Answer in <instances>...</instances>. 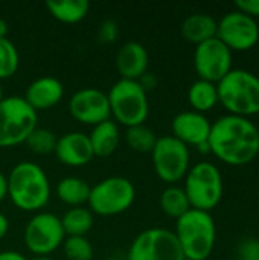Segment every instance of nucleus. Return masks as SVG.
<instances>
[{"label": "nucleus", "instance_id": "1", "mask_svg": "<svg viewBox=\"0 0 259 260\" xmlns=\"http://www.w3.org/2000/svg\"><path fill=\"white\" fill-rule=\"evenodd\" d=\"M209 152L229 166H246L259 154V128L247 117H218L208 139Z\"/></svg>", "mask_w": 259, "mask_h": 260}, {"label": "nucleus", "instance_id": "2", "mask_svg": "<svg viewBox=\"0 0 259 260\" xmlns=\"http://www.w3.org/2000/svg\"><path fill=\"white\" fill-rule=\"evenodd\" d=\"M8 180V198L12 204L29 213H38L50 198V183L44 169L34 161L17 163Z\"/></svg>", "mask_w": 259, "mask_h": 260}, {"label": "nucleus", "instance_id": "3", "mask_svg": "<svg viewBox=\"0 0 259 260\" xmlns=\"http://www.w3.org/2000/svg\"><path fill=\"white\" fill-rule=\"evenodd\" d=\"M174 235L188 260H208L215 248L217 225L209 212L191 209L176 221Z\"/></svg>", "mask_w": 259, "mask_h": 260}, {"label": "nucleus", "instance_id": "4", "mask_svg": "<svg viewBox=\"0 0 259 260\" xmlns=\"http://www.w3.org/2000/svg\"><path fill=\"white\" fill-rule=\"evenodd\" d=\"M218 104L227 114L247 117L259 114V76L244 69H232L218 84Z\"/></svg>", "mask_w": 259, "mask_h": 260}, {"label": "nucleus", "instance_id": "5", "mask_svg": "<svg viewBox=\"0 0 259 260\" xmlns=\"http://www.w3.org/2000/svg\"><path fill=\"white\" fill-rule=\"evenodd\" d=\"M110 113L118 125L125 128L145 123L150 114L148 93L137 81L119 79L107 93Z\"/></svg>", "mask_w": 259, "mask_h": 260}, {"label": "nucleus", "instance_id": "6", "mask_svg": "<svg viewBox=\"0 0 259 260\" xmlns=\"http://www.w3.org/2000/svg\"><path fill=\"white\" fill-rule=\"evenodd\" d=\"M183 190L191 209L212 212L221 201L224 184L220 169L211 161H200L189 168L185 175Z\"/></svg>", "mask_w": 259, "mask_h": 260}, {"label": "nucleus", "instance_id": "7", "mask_svg": "<svg viewBox=\"0 0 259 260\" xmlns=\"http://www.w3.org/2000/svg\"><path fill=\"white\" fill-rule=\"evenodd\" d=\"M38 126V113L23 96H6L0 102V148H14L26 142Z\"/></svg>", "mask_w": 259, "mask_h": 260}, {"label": "nucleus", "instance_id": "8", "mask_svg": "<svg viewBox=\"0 0 259 260\" xmlns=\"http://www.w3.org/2000/svg\"><path fill=\"white\" fill-rule=\"evenodd\" d=\"M134 184L125 177L113 175L92 186L87 206L93 215L116 216L127 212L134 204Z\"/></svg>", "mask_w": 259, "mask_h": 260}, {"label": "nucleus", "instance_id": "9", "mask_svg": "<svg viewBox=\"0 0 259 260\" xmlns=\"http://www.w3.org/2000/svg\"><path fill=\"white\" fill-rule=\"evenodd\" d=\"M151 160L156 175L169 186L183 180L191 168L189 148L171 134L157 137Z\"/></svg>", "mask_w": 259, "mask_h": 260}, {"label": "nucleus", "instance_id": "10", "mask_svg": "<svg viewBox=\"0 0 259 260\" xmlns=\"http://www.w3.org/2000/svg\"><path fill=\"white\" fill-rule=\"evenodd\" d=\"M66 239L61 219L50 212L35 213L26 224L23 241L26 250L34 256H50Z\"/></svg>", "mask_w": 259, "mask_h": 260}, {"label": "nucleus", "instance_id": "11", "mask_svg": "<svg viewBox=\"0 0 259 260\" xmlns=\"http://www.w3.org/2000/svg\"><path fill=\"white\" fill-rule=\"evenodd\" d=\"M127 260H185L174 232L153 227L140 232L128 248Z\"/></svg>", "mask_w": 259, "mask_h": 260}, {"label": "nucleus", "instance_id": "12", "mask_svg": "<svg viewBox=\"0 0 259 260\" xmlns=\"http://www.w3.org/2000/svg\"><path fill=\"white\" fill-rule=\"evenodd\" d=\"M217 38L232 52H247L258 44L259 26L255 18L235 9L218 21Z\"/></svg>", "mask_w": 259, "mask_h": 260}, {"label": "nucleus", "instance_id": "13", "mask_svg": "<svg viewBox=\"0 0 259 260\" xmlns=\"http://www.w3.org/2000/svg\"><path fill=\"white\" fill-rule=\"evenodd\" d=\"M194 69L198 79L218 84L232 70V50L217 37L195 46Z\"/></svg>", "mask_w": 259, "mask_h": 260}, {"label": "nucleus", "instance_id": "14", "mask_svg": "<svg viewBox=\"0 0 259 260\" xmlns=\"http://www.w3.org/2000/svg\"><path fill=\"white\" fill-rule=\"evenodd\" d=\"M67 108L70 116L82 125L96 126L111 119L107 93L93 87L75 91L69 99Z\"/></svg>", "mask_w": 259, "mask_h": 260}, {"label": "nucleus", "instance_id": "15", "mask_svg": "<svg viewBox=\"0 0 259 260\" xmlns=\"http://www.w3.org/2000/svg\"><path fill=\"white\" fill-rule=\"evenodd\" d=\"M212 122L202 113L188 110L179 113L171 122L172 137L180 140L183 145L200 148L202 145L208 143L211 134Z\"/></svg>", "mask_w": 259, "mask_h": 260}, {"label": "nucleus", "instance_id": "16", "mask_svg": "<svg viewBox=\"0 0 259 260\" xmlns=\"http://www.w3.org/2000/svg\"><path fill=\"white\" fill-rule=\"evenodd\" d=\"M53 154L60 163L69 168L85 166L95 158L89 134L79 131H70L58 137Z\"/></svg>", "mask_w": 259, "mask_h": 260}, {"label": "nucleus", "instance_id": "17", "mask_svg": "<svg viewBox=\"0 0 259 260\" xmlns=\"http://www.w3.org/2000/svg\"><path fill=\"white\" fill-rule=\"evenodd\" d=\"M114 62L121 79L137 81L143 73L148 72L150 55L142 43L127 41L119 47Z\"/></svg>", "mask_w": 259, "mask_h": 260}, {"label": "nucleus", "instance_id": "18", "mask_svg": "<svg viewBox=\"0 0 259 260\" xmlns=\"http://www.w3.org/2000/svg\"><path fill=\"white\" fill-rule=\"evenodd\" d=\"M63 96H64V85L58 78L41 76L34 79L27 85L23 98L38 113L60 104Z\"/></svg>", "mask_w": 259, "mask_h": 260}, {"label": "nucleus", "instance_id": "19", "mask_svg": "<svg viewBox=\"0 0 259 260\" xmlns=\"http://www.w3.org/2000/svg\"><path fill=\"white\" fill-rule=\"evenodd\" d=\"M217 26L218 21L212 15L205 12H197L188 15L182 21L180 34L188 43L198 46L217 37Z\"/></svg>", "mask_w": 259, "mask_h": 260}, {"label": "nucleus", "instance_id": "20", "mask_svg": "<svg viewBox=\"0 0 259 260\" xmlns=\"http://www.w3.org/2000/svg\"><path fill=\"white\" fill-rule=\"evenodd\" d=\"M89 139H90L95 157L107 158L116 152V149L121 143L119 125L113 119H108V120L93 126L92 133L89 134Z\"/></svg>", "mask_w": 259, "mask_h": 260}, {"label": "nucleus", "instance_id": "21", "mask_svg": "<svg viewBox=\"0 0 259 260\" xmlns=\"http://www.w3.org/2000/svg\"><path fill=\"white\" fill-rule=\"evenodd\" d=\"M90 189L92 186H89L85 180L79 177H66L56 183L55 193L58 200L69 207H82L89 203Z\"/></svg>", "mask_w": 259, "mask_h": 260}, {"label": "nucleus", "instance_id": "22", "mask_svg": "<svg viewBox=\"0 0 259 260\" xmlns=\"http://www.w3.org/2000/svg\"><path fill=\"white\" fill-rule=\"evenodd\" d=\"M46 9L55 20L66 24H75L85 18L90 3L87 0H47Z\"/></svg>", "mask_w": 259, "mask_h": 260}, {"label": "nucleus", "instance_id": "23", "mask_svg": "<svg viewBox=\"0 0 259 260\" xmlns=\"http://www.w3.org/2000/svg\"><path fill=\"white\" fill-rule=\"evenodd\" d=\"M188 102L192 111H197L202 114L211 111L218 104L217 84L197 79L195 82H192V85L188 90Z\"/></svg>", "mask_w": 259, "mask_h": 260}, {"label": "nucleus", "instance_id": "24", "mask_svg": "<svg viewBox=\"0 0 259 260\" xmlns=\"http://www.w3.org/2000/svg\"><path fill=\"white\" fill-rule=\"evenodd\" d=\"M61 225L64 230L66 238L67 236H85L95 222V215L90 212L89 207H70L64 212L63 216H60Z\"/></svg>", "mask_w": 259, "mask_h": 260}, {"label": "nucleus", "instance_id": "25", "mask_svg": "<svg viewBox=\"0 0 259 260\" xmlns=\"http://www.w3.org/2000/svg\"><path fill=\"white\" fill-rule=\"evenodd\" d=\"M159 204H160L162 212L176 221L179 218H182L186 212L191 210V204H189V200H188L183 187L176 186V184L163 189V192L160 193V198H159Z\"/></svg>", "mask_w": 259, "mask_h": 260}, {"label": "nucleus", "instance_id": "26", "mask_svg": "<svg viewBox=\"0 0 259 260\" xmlns=\"http://www.w3.org/2000/svg\"><path fill=\"white\" fill-rule=\"evenodd\" d=\"M124 137H125V143L128 145L130 149H133L136 152H142V154L151 152L157 142L156 133L151 128H148L145 123L127 128Z\"/></svg>", "mask_w": 259, "mask_h": 260}, {"label": "nucleus", "instance_id": "27", "mask_svg": "<svg viewBox=\"0 0 259 260\" xmlns=\"http://www.w3.org/2000/svg\"><path fill=\"white\" fill-rule=\"evenodd\" d=\"M56 140L58 137L50 129L37 126L26 139L24 145L35 155H49V154H53Z\"/></svg>", "mask_w": 259, "mask_h": 260}, {"label": "nucleus", "instance_id": "28", "mask_svg": "<svg viewBox=\"0 0 259 260\" xmlns=\"http://www.w3.org/2000/svg\"><path fill=\"white\" fill-rule=\"evenodd\" d=\"M20 66V55L9 38H0V81L14 76Z\"/></svg>", "mask_w": 259, "mask_h": 260}, {"label": "nucleus", "instance_id": "29", "mask_svg": "<svg viewBox=\"0 0 259 260\" xmlns=\"http://www.w3.org/2000/svg\"><path fill=\"white\" fill-rule=\"evenodd\" d=\"M61 247L67 260H93V247L85 236H67Z\"/></svg>", "mask_w": 259, "mask_h": 260}, {"label": "nucleus", "instance_id": "30", "mask_svg": "<svg viewBox=\"0 0 259 260\" xmlns=\"http://www.w3.org/2000/svg\"><path fill=\"white\" fill-rule=\"evenodd\" d=\"M119 37V26L114 20L107 18L98 27V40L104 44L114 43Z\"/></svg>", "mask_w": 259, "mask_h": 260}, {"label": "nucleus", "instance_id": "31", "mask_svg": "<svg viewBox=\"0 0 259 260\" xmlns=\"http://www.w3.org/2000/svg\"><path fill=\"white\" fill-rule=\"evenodd\" d=\"M238 260H259V239H244L237 248Z\"/></svg>", "mask_w": 259, "mask_h": 260}, {"label": "nucleus", "instance_id": "32", "mask_svg": "<svg viewBox=\"0 0 259 260\" xmlns=\"http://www.w3.org/2000/svg\"><path fill=\"white\" fill-rule=\"evenodd\" d=\"M237 11L252 17V18H259V0H237L235 2Z\"/></svg>", "mask_w": 259, "mask_h": 260}, {"label": "nucleus", "instance_id": "33", "mask_svg": "<svg viewBox=\"0 0 259 260\" xmlns=\"http://www.w3.org/2000/svg\"><path fill=\"white\" fill-rule=\"evenodd\" d=\"M137 82H139L140 87L148 93L150 90L156 88V85H157V76H156L154 73H151V72H147V73H143V75L137 79Z\"/></svg>", "mask_w": 259, "mask_h": 260}, {"label": "nucleus", "instance_id": "34", "mask_svg": "<svg viewBox=\"0 0 259 260\" xmlns=\"http://www.w3.org/2000/svg\"><path fill=\"white\" fill-rule=\"evenodd\" d=\"M0 260H27L26 256H23L21 253L18 251H14V250H5V251H0Z\"/></svg>", "mask_w": 259, "mask_h": 260}, {"label": "nucleus", "instance_id": "35", "mask_svg": "<svg viewBox=\"0 0 259 260\" xmlns=\"http://www.w3.org/2000/svg\"><path fill=\"white\" fill-rule=\"evenodd\" d=\"M8 232H9V219L5 213L0 212V241L5 239Z\"/></svg>", "mask_w": 259, "mask_h": 260}, {"label": "nucleus", "instance_id": "36", "mask_svg": "<svg viewBox=\"0 0 259 260\" xmlns=\"http://www.w3.org/2000/svg\"><path fill=\"white\" fill-rule=\"evenodd\" d=\"M8 197V180L6 175L0 171V203Z\"/></svg>", "mask_w": 259, "mask_h": 260}, {"label": "nucleus", "instance_id": "37", "mask_svg": "<svg viewBox=\"0 0 259 260\" xmlns=\"http://www.w3.org/2000/svg\"><path fill=\"white\" fill-rule=\"evenodd\" d=\"M8 32H9L8 23L3 18H0V38H8Z\"/></svg>", "mask_w": 259, "mask_h": 260}, {"label": "nucleus", "instance_id": "38", "mask_svg": "<svg viewBox=\"0 0 259 260\" xmlns=\"http://www.w3.org/2000/svg\"><path fill=\"white\" fill-rule=\"evenodd\" d=\"M27 260H53L50 256H34V257H31V259Z\"/></svg>", "mask_w": 259, "mask_h": 260}, {"label": "nucleus", "instance_id": "39", "mask_svg": "<svg viewBox=\"0 0 259 260\" xmlns=\"http://www.w3.org/2000/svg\"><path fill=\"white\" fill-rule=\"evenodd\" d=\"M3 98H5V96H3V88H2V85H0V102H2Z\"/></svg>", "mask_w": 259, "mask_h": 260}, {"label": "nucleus", "instance_id": "40", "mask_svg": "<svg viewBox=\"0 0 259 260\" xmlns=\"http://www.w3.org/2000/svg\"><path fill=\"white\" fill-rule=\"evenodd\" d=\"M105 260H127V259H124V257H110V259H105Z\"/></svg>", "mask_w": 259, "mask_h": 260}, {"label": "nucleus", "instance_id": "41", "mask_svg": "<svg viewBox=\"0 0 259 260\" xmlns=\"http://www.w3.org/2000/svg\"><path fill=\"white\" fill-rule=\"evenodd\" d=\"M185 260H188V259H185Z\"/></svg>", "mask_w": 259, "mask_h": 260}]
</instances>
